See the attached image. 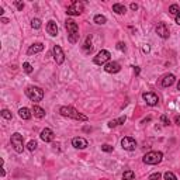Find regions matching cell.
<instances>
[{"instance_id":"6da1fadb","label":"cell","mask_w":180,"mask_h":180,"mask_svg":"<svg viewBox=\"0 0 180 180\" xmlns=\"http://www.w3.org/2000/svg\"><path fill=\"white\" fill-rule=\"evenodd\" d=\"M59 113H61V116L68 117V118H73V120H77V121H87V117H86L85 114L79 113L76 108H73V107L64 106L59 108Z\"/></svg>"},{"instance_id":"7a4b0ae2","label":"cell","mask_w":180,"mask_h":180,"mask_svg":"<svg viewBox=\"0 0 180 180\" xmlns=\"http://www.w3.org/2000/svg\"><path fill=\"white\" fill-rule=\"evenodd\" d=\"M65 27H66V31H68V38L72 44H76L79 41V27L77 24L73 21V20L68 19L65 21Z\"/></svg>"},{"instance_id":"3957f363","label":"cell","mask_w":180,"mask_h":180,"mask_svg":"<svg viewBox=\"0 0 180 180\" xmlns=\"http://www.w3.org/2000/svg\"><path fill=\"white\" fill-rule=\"evenodd\" d=\"M25 94L31 101H41L44 99V92L35 86H30V87L25 89Z\"/></svg>"},{"instance_id":"277c9868","label":"cell","mask_w":180,"mask_h":180,"mask_svg":"<svg viewBox=\"0 0 180 180\" xmlns=\"http://www.w3.org/2000/svg\"><path fill=\"white\" fill-rule=\"evenodd\" d=\"M163 158V153L159 152V151H152V152H148L147 155L143 156V163L147 165H158L159 162Z\"/></svg>"},{"instance_id":"5b68a950","label":"cell","mask_w":180,"mask_h":180,"mask_svg":"<svg viewBox=\"0 0 180 180\" xmlns=\"http://www.w3.org/2000/svg\"><path fill=\"white\" fill-rule=\"evenodd\" d=\"M11 145L13 148H14V151L17 153H21L23 151H24V141H23V137L21 134H19V132H14V134L11 135Z\"/></svg>"},{"instance_id":"8992f818","label":"cell","mask_w":180,"mask_h":180,"mask_svg":"<svg viewBox=\"0 0 180 180\" xmlns=\"http://www.w3.org/2000/svg\"><path fill=\"white\" fill-rule=\"evenodd\" d=\"M110 56H111L110 52L106 51V49H101L97 55L94 56V64L96 65H106V64H108V61H110Z\"/></svg>"},{"instance_id":"52a82bcc","label":"cell","mask_w":180,"mask_h":180,"mask_svg":"<svg viewBox=\"0 0 180 180\" xmlns=\"http://www.w3.org/2000/svg\"><path fill=\"white\" fill-rule=\"evenodd\" d=\"M82 11H83V3L82 2H73V3L66 9V13L69 15H79V14H82Z\"/></svg>"},{"instance_id":"ba28073f","label":"cell","mask_w":180,"mask_h":180,"mask_svg":"<svg viewBox=\"0 0 180 180\" xmlns=\"http://www.w3.org/2000/svg\"><path fill=\"white\" fill-rule=\"evenodd\" d=\"M121 147L124 148L125 151H134L137 148V141L131 137H124L121 139Z\"/></svg>"},{"instance_id":"9c48e42d","label":"cell","mask_w":180,"mask_h":180,"mask_svg":"<svg viewBox=\"0 0 180 180\" xmlns=\"http://www.w3.org/2000/svg\"><path fill=\"white\" fill-rule=\"evenodd\" d=\"M52 54H54V59H55V62L58 65H62L65 61V55H64V51H62V48L59 45H55L54 48H52Z\"/></svg>"},{"instance_id":"30bf717a","label":"cell","mask_w":180,"mask_h":180,"mask_svg":"<svg viewBox=\"0 0 180 180\" xmlns=\"http://www.w3.org/2000/svg\"><path fill=\"white\" fill-rule=\"evenodd\" d=\"M156 34H158L160 38H163V40L169 38V35H170L169 28H168V25H166L165 23H159V24H158V27H156Z\"/></svg>"},{"instance_id":"8fae6325","label":"cell","mask_w":180,"mask_h":180,"mask_svg":"<svg viewBox=\"0 0 180 180\" xmlns=\"http://www.w3.org/2000/svg\"><path fill=\"white\" fill-rule=\"evenodd\" d=\"M142 99L145 101H147V104L148 106H155V104H158V101H159V97L155 94V93H151V92H148V93H143L142 94Z\"/></svg>"},{"instance_id":"7c38bea8","label":"cell","mask_w":180,"mask_h":180,"mask_svg":"<svg viewBox=\"0 0 180 180\" xmlns=\"http://www.w3.org/2000/svg\"><path fill=\"white\" fill-rule=\"evenodd\" d=\"M104 70H106L107 73H117L121 70V66H120L118 62H108V64L104 65Z\"/></svg>"},{"instance_id":"4fadbf2b","label":"cell","mask_w":180,"mask_h":180,"mask_svg":"<svg viewBox=\"0 0 180 180\" xmlns=\"http://www.w3.org/2000/svg\"><path fill=\"white\" fill-rule=\"evenodd\" d=\"M72 145H73L76 149H85V148H87V141L82 137H76L72 139Z\"/></svg>"},{"instance_id":"5bb4252c","label":"cell","mask_w":180,"mask_h":180,"mask_svg":"<svg viewBox=\"0 0 180 180\" xmlns=\"http://www.w3.org/2000/svg\"><path fill=\"white\" fill-rule=\"evenodd\" d=\"M54 138H55V135H54V131H52V130H49V128L42 130V132H41V139H42L44 142H52Z\"/></svg>"},{"instance_id":"9a60e30c","label":"cell","mask_w":180,"mask_h":180,"mask_svg":"<svg viewBox=\"0 0 180 180\" xmlns=\"http://www.w3.org/2000/svg\"><path fill=\"white\" fill-rule=\"evenodd\" d=\"M44 51V44L41 42H37V44H34V45H31L30 48H28L27 54L28 55H34V54H38V52Z\"/></svg>"},{"instance_id":"2e32d148","label":"cell","mask_w":180,"mask_h":180,"mask_svg":"<svg viewBox=\"0 0 180 180\" xmlns=\"http://www.w3.org/2000/svg\"><path fill=\"white\" fill-rule=\"evenodd\" d=\"M46 31H48L49 35L55 37L56 34H58V25H56V23L55 21H49L48 24H46Z\"/></svg>"},{"instance_id":"e0dca14e","label":"cell","mask_w":180,"mask_h":180,"mask_svg":"<svg viewBox=\"0 0 180 180\" xmlns=\"http://www.w3.org/2000/svg\"><path fill=\"white\" fill-rule=\"evenodd\" d=\"M174 75H166L163 79H162V86L163 87H169V86H172L174 83Z\"/></svg>"},{"instance_id":"ac0fdd59","label":"cell","mask_w":180,"mask_h":180,"mask_svg":"<svg viewBox=\"0 0 180 180\" xmlns=\"http://www.w3.org/2000/svg\"><path fill=\"white\" fill-rule=\"evenodd\" d=\"M31 111H33L34 117H37V118H44V117H45V110L41 108L40 106H34Z\"/></svg>"},{"instance_id":"d6986e66","label":"cell","mask_w":180,"mask_h":180,"mask_svg":"<svg viewBox=\"0 0 180 180\" xmlns=\"http://www.w3.org/2000/svg\"><path fill=\"white\" fill-rule=\"evenodd\" d=\"M19 116L21 117L23 120H30L31 116H33V111H30L27 107H23V108L19 110Z\"/></svg>"},{"instance_id":"ffe728a7","label":"cell","mask_w":180,"mask_h":180,"mask_svg":"<svg viewBox=\"0 0 180 180\" xmlns=\"http://www.w3.org/2000/svg\"><path fill=\"white\" fill-rule=\"evenodd\" d=\"M113 11H116L117 14H125L127 9H125V6H124V4L116 3V4H113Z\"/></svg>"},{"instance_id":"44dd1931","label":"cell","mask_w":180,"mask_h":180,"mask_svg":"<svg viewBox=\"0 0 180 180\" xmlns=\"http://www.w3.org/2000/svg\"><path fill=\"white\" fill-rule=\"evenodd\" d=\"M125 120H127V117H120V118H117V120H111L110 122H108V127H117V125H121V124H124L125 122Z\"/></svg>"},{"instance_id":"7402d4cb","label":"cell","mask_w":180,"mask_h":180,"mask_svg":"<svg viewBox=\"0 0 180 180\" xmlns=\"http://www.w3.org/2000/svg\"><path fill=\"white\" fill-rule=\"evenodd\" d=\"M135 179V173L132 170H125L122 173V180H134Z\"/></svg>"},{"instance_id":"603a6c76","label":"cell","mask_w":180,"mask_h":180,"mask_svg":"<svg viewBox=\"0 0 180 180\" xmlns=\"http://www.w3.org/2000/svg\"><path fill=\"white\" fill-rule=\"evenodd\" d=\"M83 49H85L86 54H90V52L93 51V46H92V41H90V37H87V40H86L85 45H83Z\"/></svg>"},{"instance_id":"cb8c5ba5","label":"cell","mask_w":180,"mask_h":180,"mask_svg":"<svg viewBox=\"0 0 180 180\" xmlns=\"http://www.w3.org/2000/svg\"><path fill=\"white\" fill-rule=\"evenodd\" d=\"M106 21H107V19L104 17V15H101V14L94 15V23H96V24H106Z\"/></svg>"},{"instance_id":"d4e9b609","label":"cell","mask_w":180,"mask_h":180,"mask_svg":"<svg viewBox=\"0 0 180 180\" xmlns=\"http://www.w3.org/2000/svg\"><path fill=\"white\" fill-rule=\"evenodd\" d=\"M31 27L35 28V30H40V28H41V20L40 19H34L33 21H31Z\"/></svg>"},{"instance_id":"484cf974","label":"cell","mask_w":180,"mask_h":180,"mask_svg":"<svg viewBox=\"0 0 180 180\" xmlns=\"http://www.w3.org/2000/svg\"><path fill=\"white\" fill-rule=\"evenodd\" d=\"M179 11H180V7L177 6V4H172V6L169 7V13H170V14H174V15H176Z\"/></svg>"},{"instance_id":"4316f807","label":"cell","mask_w":180,"mask_h":180,"mask_svg":"<svg viewBox=\"0 0 180 180\" xmlns=\"http://www.w3.org/2000/svg\"><path fill=\"white\" fill-rule=\"evenodd\" d=\"M37 142H35V141H30V142H28V145H27V148H28V151H31V152H34V151L37 149Z\"/></svg>"},{"instance_id":"83f0119b","label":"cell","mask_w":180,"mask_h":180,"mask_svg":"<svg viewBox=\"0 0 180 180\" xmlns=\"http://www.w3.org/2000/svg\"><path fill=\"white\" fill-rule=\"evenodd\" d=\"M163 177H165V180H177L176 179V174L172 173V172H166V173L163 174Z\"/></svg>"},{"instance_id":"f1b7e54d","label":"cell","mask_w":180,"mask_h":180,"mask_svg":"<svg viewBox=\"0 0 180 180\" xmlns=\"http://www.w3.org/2000/svg\"><path fill=\"white\" fill-rule=\"evenodd\" d=\"M2 117H3V118H6V120H11L13 118V114L10 113L9 110H2Z\"/></svg>"},{"instance_id":"f546056e","label":"cell","mask_w":180,"mask_h":180,"mask_svg":"<svg viewBox=\"0 0 180 180\" xmlns=\"http://www.w3.org/2000/svg\"><path fill=\"white\" fill-rule=\"evenodd\" d=\"M23 69H24L25 73H31V72H33V66H31L28 62H25V64L23 65Z\"/></svg>"},{"instance_id":"4dcf8cb0","label":"cell","mask_w":180,"mask_h":180,"mask_svg":"<svg viewBox=\"0 0 180 180\" xmlns=\"http://www.w3.org/2000/svg\"><path fill=\"white\" fill-rule=\"evenodd\" d=\"M101 151H104V152H113V147L104 143V145H101Z\"/></svg>"},{"instance_id":"1f68e13d","label":"cell","mask_w":180,"mask_h":180,"mask_svg":"<svg viewBox=\"0 0 180 180\" xmlns=\"http://www.w3.org/2000/svg\"><path fill=\"white\" fill-rule=\"evenodd\" d=\"M159 179H160V173H159V172L158 173H152L149 176V180H159Z\"/></svg>"},{"instance_id":"d6a6232c","label":"cell","mask_w":180,"mask_h":180,"mask_svg":"<svg viewBox=\"0 0 180 180\" xmlns=\"http://www.w3.org/2000/svg\"><path fill=\"white\" fill-rule=\"evenodd\" d=\"M117 49H118V51H122V52H124L125 49H127V48H125V44H124V42H118V44H117Z\"/></svg>"},{"instance_id":"836d02e7","label":"cell","mask_w":180,"mask_h":180,"mask_svg":"<svg viewBox=\"0 0 180 180\" xmlns=\"http://www.w3.org/2000/svg\"><path fill=\"white\" fill-rule=\"evenodd\" d=\"M14 6L17 7L19 10H23V9H24V3H21V2H14Z\"/></svg>"},{"instance_id":"e575fe53","label":"cell","mask_w":180,"mask_h":180,"mask_svg":"<svg viewBox=\"0 0 180 180\" xmlns=\"http://www.w3.org/2000/svg\"><path fill=\"white\" fill-rule=\"evenodd\" d=\"M160 120H162V122H163L165 125H169V124H170V121H169V118H168L166 116H162V117H160Z\"/></svg>"},{"instance_id":"d590c367","label":"cell","mask_w":180,"mask_h":180,"mask_svg":"<svg viewBox=\"0 0 180 180\" xmlns=\"http://www.w3.org/2000/svg\"><path fill=\"white\" fill-rule=\"evenodd\" d=\"M142 51L145 52V54H148V52L151 51V46L148 45V44H147V45H143V46H142Z\"/></svg>"},{"instance_id":"8d00e7d4","label":"cell","mask_w":180,"mask_h":180,"mask_svg":"<svg viewBox=\"0 0 180 180\" xmlns=\"http://www.w3.org/2000/svg\"><path fill=\"white\" fill-rule=\"evenodd\" d=\"M174 21H176V24L180 25V11L176 14V17H174Z\"/></svg>"},{"instance_id":"74e56055","label":"cell","mask_w":180,"mask_h":180,"mask_svg":"<svg viewBox=\"0 0 180 180\" xmlns=\"http://www.w3.org/2000/svg\"><path fill=\"white\" fill-rule=\"evenodd\" d=\"M131 9H132V10H138V4H135V3H131Z\"/></svg>"},{"instance_id":"f35d334b","label":"cell","mask_w":180,"mask_h":180,"mask_svg":"<svg viewBox=\"0 0 180 180\" xmlns=\"http://www.w3.org/2000/svg\"><path fill=\"white\" fill-rule=\"evenodd\" d=\"M174 122H176V124L180 127V117H176V118H174Z\"/></svg>"},{"instance_id":"ab89813d","label":"cell","mask_w":180,"mask_h":180,"mask_svg":"<svg viewBox=\"0 0 180 180\" xmlns=\"http://www.w3.org/2000/svg\"><path fill=\"white\" fill-rule=\"evenodd\" d=\"M134 72H135V75H138V73H139V68H138V66H134Z\"/></svg>"},{"instance_id":"60d3db41","label":"cell","mask_w":180,"mask_h":180,"mask_svg":"<svg viewBox=\"0 0 180 180\" xmlns=\"http://www.w3.org/2000/svg\"><path fill=\"white\" fill-rule=\"evenodd\" d=\"M2 21H3L4 24H7V23H9V20H7V19H4V17H2Z\"/></svg>"},{"instance_id":"b9f144b4","label":"cell","mask_w":180,"mask_h":180,"mask_svg":"<svg viewBox=\"0 0 180 180\" xmlns=\"http://www.w3.org/2000/svg\"><path fill=\"white\" fill-rule=\"evenodd\" d=\"M177 89L180 90V80H179V83H177Z\"/></svg>"}]
</instances>
